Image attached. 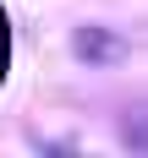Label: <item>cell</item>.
<instances>
[{
	"label": "cell",
	"instance_id": "1",
	"mask_svg": "<svg viewBox=\"0 0 148 158\" xmlns=\"http://www.w3.org/2000/svg\"><path fill=\"white\" fill-rule=\"evenodd\" d=\"M71 49H77V60H121V55H126V44H121V38H115V33H104V27H77V38H71Z\"/></svg>",
	"mask_w": 148,
	"mask_h": 158
}]
</instances>
